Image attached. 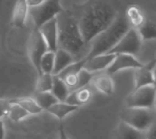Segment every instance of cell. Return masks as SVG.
<instances>
[{"label": "cell", "instance_id": "cell-1", "mask_svg": "<svg viewBox=\"0 0 156 139\" xmlns=\"http://www.w3.org/2000/svg\"><path fill=\"white\" fill-rule=\"evenodd\" d=\"M118 16L112 4L105 1L96 2L84 12L78 23L87 47L95 37L114 23Z\"/></svg>", "mask_w": 156, "mask_h": 139}, {"label": "cell", "instance_id": "cell-2", "mask_svg": "<svg viewBox=\"0 0 156 139\" xmlns=\"http://www.w3.org/2000/svg\"><path fill=\"white\" fill-rule=\"evenodd\" d=\"M131 27L125 16H118L114 23L106 30L101 32L90 43L89 50L84 58L90 59L97 55L109 53L110 50L121 41V39L126 34V32Z\"/></svg>", "mask_w": 156, "mask_h": 139}, {"label": "cell", "instance_id": "cell-3", "mask_svg": "<svg viewBox=\"0 0 156 139\" xmlns=\"http://www.w3.org/2000/svg\"><path fill=\"white\" fill-rule=\"evenodd\" d=\"M58 20V48L67 50L75 57L80 55L85 48H89L85 44L83 36L80 31L79 23L75 19L65 16Z\"/></svg>", "mask_w": 156, "mask_h": 139}, {"label": "cell", "instance_id": "cell-4", "mask_svg": "<svg viewBox=\"0 0 156 139\" xmlns=\"http://www.w3.org/2000/svg\"><path fill=\"white\" fill-rule=\"evenodd\" d=\"M155 112L153 109L125 107L120 113V120L142 132H147L156 120Z\"/></svg>", "mask_w": 156, "mask_h": 139}, {"label": "cell", "instance_id": "cell-5", "mask_svg": "<svg viewBox=\"0 0 156 139\" xmlns=\"http://www.w3.org/2000/svg\"><path fill=\"white\" fill-rule=\"evenodd\" d=\"M156 103V86H148L134 88L127 96L125 105L128 108H144L155 110Z\"/></svg>", "mask_w": 156, "mask_h": 139}, {"label": "cell", "instance_id": "cell-6", "mask_svg": "<svg viewBox=\"0 0 156 139\" xmlns=\"http://www.w3.org/2000/svg\"><path fill=\"white\" fill-rule=\"evenodd\" d=\"M62 12L60 0H47L40 6L29 9V16L34 23V28L39 29L50 20L58 17Z\"/></svg>", "mask_w": 156, "mask_h": 139}, {"label": "cell", "instance_id": "cell-7", "mask_svg": "<svg viewBox=\"0 0 156 139\" xmlns=\"http://www.w3.org/2000/svg\"><path fill=\"white\" fill-rule=\"evenodd\" d=\"M47 51H49V49L44 37L42 36L39 29L34 28L28 37L27 53L32 65L37 70V75H41V60Z\"/></svg>", "mask_w": 156, "mask_h": 139}, {"label": "cell", "instance_id": "cell-8", "mask_svg": "<svg viewBox=\"0 0 156 139\" xmlns=\"http://www.w3.org/2000/svg\"><path fill=\"white\" fill-rule=\"evenodd\" d=\"M142 37L138 33L137 29L130 28L126 34L121 39V41L110 50V54H130L136 55L140 52L143 48Z\"/></svg>", "mask_w": 156, "mask_h": 139}, {"label": "cell", "instance_id": "cell-9", "mask_svg": "<svg viewBox=\"0 0 156 139\" xmlns=\"http://www.w3.org/2000/svg\"><path fill=\"white\" fill-rule=\"evenodd\" d=\"M146 64L143 62L140 59L135 56V55L130 54H117L114 62L107 69L106 73L110 76L117 74L121 71L125 70H135L140 68L145 67Z\"/></svg>", "mask_w": 156, "mask_h": 139}, {"label": "cell", "instance_id": "cell-10", "mask_svg": "<svg viewBox=\"0 0 156 139\" xmlns=\"http://www.w3.org/2000/svg\"><path fill=\"white\" fill-rule=\"evenodd\" d=\"M42 36L44 37L49 51L56 52L58 50V20L57 18L50 20L39 28Z\"/></svg>", "mask_w": 156, "mask_h": 139}, {"label": "cell", "instance_id": "cell-11", "mask_svg": "<svg viewBox=\"0 0 156 139\" xmlns=\"http://www.w3.org/2000/svg\"><path fill=\"white\" fill-rule=\"evenodd\" d=\"M115 58V54H110V53L97 55L95 57L87 59L84 69L87 70L90 73H93V74L101 73L104 72V71L106 72L108 68L114 62Z\"/></svg>", "mask_w": 156, "mask_h": 139}, {"label": "cell", "instance_id": "cell-12", "mask_svg": "<svg viewBox=\"0 0 156 139\" xmlns=\"http://www.w3.org/2000/svg\"><path fill=\"white\" fill-rule=\"evenodd\" d=\"M90 83L95 89H97L98 92H100L103 95L112 96L115 90L114 80H112V76L107 74L106 72L94 74V77H93Z\"/></svg>", "mask_w": 156, "mask_h": 139}, {"label": "cell", "instance_id": "cell-13", "mask_svg": "<svg viewBox=\"0 0 156 139\" xmlns=\"http://www.w3.org/2000/svg\"><path fill=\"white\" fill-rule=\"evenodd\" d=\"M156 61L152 65L146 64L145 67L140 69L133 70V83L134 88H140L148 86V85H154V78H153V67Z\"/></svg>", "mask_w": 156, "mask_h": 139}, {"label": "cell", "instance_id": "cell-14", "mask_svg": "<svg viewBox=\"0 0 156 139\" xmlns=\"http://www.w3.org/2000/svg\"><path fill=\"white\" fill-rule=\"evenodd\" d=\"M29 15V6L26 0H17L14 6L11 23L14 27L22 28L26 23L27 17Z\"/></svg>", "mask_w": 156, "mask_h": 139}, {"label": "cell", "instance_id": "cell-15", "mask_svg": "<svg viewBox=\"0 0 156 139\" xmlns=\"http://www.w3.org/2000/svg\"><path fill=\"white\" fill-rule=\"evenodd\" d=\"M115 139H147V136L146 132H142L120 120L115 129Z\"/></svg>", "mask_w": 156, "mask_h": 139}, {"label": "cell", "instance_id": "cell-16", "mask_svg": "<svg viewBox=\"0 0 156 139\" xmlns=\"http://www.w3.org/2000/svg\"><path fill=\"white\" fill-rule=\"evenodd\" d=\"M92 97H93L92 90L90 89L89 86H85V87L79 88V89L72 90V92H70L66 102L71 105L81 107V106L87 105V103L92 100Z\"/></svg>", "mask_w": 156, "mask_h": 139}, {"label": "cell", "instance_id": "cell-17", "mask_svg": "<svg viewBox=\"0 0 156 139\" xmlns=\"http://www.w3.org/2000/svg\"><path fill=\"white\" fill-rule=\"evenodd\" d=\"M77 59H75V56L73 54L68 52L67 50L58 48V50L55 52V65L53 75H58L59 73H62L66 68H68Z\"/></svg>", "mask_w": 156, "mask_h": 139}, {"label": "cell", "instance_id": "cell-18", "mask_svg": "<svg viewBox=\"0 0 156 139\" xmlns=\"http://www.w3.org/2000/svg\"><path fill=\"white\" fill-rule=\"evenodd\" d=\"M125 18L129 23L130 27L131 28H135V29H138L143 24L144 22L146 21V16L144 14V12L142 11L140 6L137 5H129L126 9V12H125Z\"/></svg>", "mask_w": 156, "mask_h": 139}, {"label": "cell", "instance_id": "cell-19", "mask_svg": "<svg viewBox=\"0 0 156 139\" xmlns=\"http://www.w3.org/2000/svg\"><path fill=\"white\" fill-rule=\"evenodd\" d=\"M78 109H79L78 106L71 105L67 102H57L56 104L51 106V107H50L49 109H47L46 111L51 113L52 115L55 116L56 118H58L59 120H62L69 114L75 112V111H77Z\"/></svg>", "mask_w": 156, "mask_h": 139}, {"label": "cell", "instance_id": "cell-20", "mask_svg": "<svg viewBox=\"0 0 156 139\" xmlns=\"http://www.w3.org/2000/svg\"><path fill=\"white\" fill-rule=\"evenodd\" d=\"M143 42L156 41V19L147 18L144 24L137 29Z\"/></svg>", "mask_w": 156, "mask_h": 139}, {"label": "cell", "instance_id": "cell-21", "mask_svg": "<svg viewBox=\"0 0 156 139\" xmlns=\"http://www.w3.org/2000/svg\"><path fill=\"white\" fill-rule=\"evenodd\" d=\"M11 103H15L18 104L24 108L30 115H37L40 114L42 112L43 109L42 107L37 103V101L34 100V98H29V97H22V98H15V99H9Z\"/></svg>", "mask_w": 156, "mask_h": 139}, {"label": "cell", "instance_id": "cell-22", "mask_svg": "<svg viewBox=\"0 0 156 139\" xmlns=\"http://www.w3.org/2000/svg\"><path fill=\"white\" fill-rule=\"evenodd\" d=\"M51 92L59 102H66L71 90L62 78H59L57 75H53V87H52Z\"/></svg>", "mask_w": 156, "mask_h": 139}, {"label": "cell", "instance_id": "cell-23", "mask_svg": "<svg viewBox=\"0 0 156 139\" xmlns=\"http://www.w3.org/2000/svg\"><path fill=\"white\" fill-rule=\"evenodd\" d=\"M34 100L37 101V103L42 107L43 110L49 109L51 106L56 104L57 102H59L55 96L51 92H36V95L34 96Z\"/></svg>", "mask_w": 156, "mask_h": 139}, {"label": "cell", "instance_id": "cell-24", "mask_svg": "<svg viewBox=\"0 0 156 139\" xmlns=\"http://www.w3.org/2000/svg\"><path fill=\"white\" fill-rule=\"evenodd\" d=\"M53 87V75L41 74L39 75L36 84V92H48Z\"/></svg>", "mask_w": 156, "mask_h": 139}, {"label": "cell", "instance_id": "cell-25", "mask_svg": "<svg viewBox=\"0 0 156 139\" xmlns=\"http://www.w3.org/2000/svg\"><path fill=\"white\" fill-rule=\"evenodd\" d=\"M55 65V52L47 51L41 60V74L53 75Z\"/></svg>", "mask_w": 156, "mask_h": 139}, {"label": "cell", "instance_id": "cell-26", "mask_svg": "<svg viewBox=\"0 0 156 139\" xmlns=\"http://www.w3.org/2000/svg\"><path fill=\"white\" fill-rule=\"evenodd\" d=\"M28 116H30V114L22 107V106L15 104V103H12L11 111H9V118L12 122L20 123V122H22V120H26Z\"/></svg>", "mask_w": 156, "mask_h": 139}, {"label": "cell", "instance_id": "cell-27", "mask_svg": "<svg viewBox=\"0 0 156 139\" xmlns=\"http://www.w3.org/2000/svg\"><path fill=\"white\" fill-rule=\"evenodd\" d=\"M93 77H94V74H93V73L89 72V71L85 70V69H82L80 71L79 76H78V84L75 89H79V88L89 86V84L92 82Z\"/></svg>", "mask_w": 156, "mask_h": 139}, {"label": "cell", "instance_id": "cell-28", "mask_svg": "<svg viewBox=\"0 0 156 139\" xmlns=\"http://www.w3.org/2000/svg\"><path fill=\"white\" fill-rule=\"evenodd\" d=\"M12 103L9 99H0V120L9 117Z\"/></svg>", "mask_w": 156, "mask_h": 139}, {"label": "cell", "instance_id": "cell-29", "mask_svg": "<svg viewBox=\"0 0 156 139\" xmlns=\"http://www.w3.org/2000/svg\"><path fill=\"white\" fill-rule=\"evenodd\" d=\"M146 136H147V139H156V120L146 132Z\"/></svg>", "mask_w": 156, "mask_h": 139}, {"label": "cell", "instance_id": "cell-30", "mask_svg": "<svg viewBox=\"0 0 156 139\" xmlns=\"http://www.w3.org/2000/svg\"><path fill=\"white\" fill-rule=\"evenodd\" d=\"M47 0H26L27 4H28L29 9L31 7H37V6H40L41 4H43L44 2H46Z\"/></svg>", "mask_w": 156, "mask_h": 139}, {"label": "cell", "instance_id": "cell-31", "mask_svg": "<svg viewBox=\"0 0 156 139\" xmlns=\"http://www.w3.org/2000/svg\"><path fill=\"white\" fill-rule=\"evenodd\" d=\"M58 139H69L66 134V131H65L64 129V126H62V123L59 126V134H58Z\"/></svg>", "mask_w": 156, "mask_h": 139}, {"label": "cell", "instance_id": "cell-32", "mask_svg": "<svg viewBox=\"0 0 156 139\" xmlns=\"http://www.w3.org/2000/svg\"><path fill=\"white\" fill-rule=\"evenodd\" d=\"M5 138V129H4V123L2 120H0V139Z\"/></svg>", "mask_w": 156, "mask_h": 139}, {"label": "cell", "instance_id": "cell-33", "mask_svg": "<svg viewBox=\"0 0 156 139\" xmlns=\"http://www.w3.org/2000/svg\"><path fill=\"white\" fill-rule=\"evenodd\" d=\"M153 78H154V85L156 86V64L153 67Z\"/></svg>", "mask_w": 156, "mask_h": 139}, {"label": "cell", "instance_id": "cell-34", "mask_svg": "<svg viewBox=\"0 0 156 139\" xmlns=\"http://www.w3.org/2000/svg\"><path fill=\"white\" fill-rule=\"evenodd\" d=\"M155 111H156V103H155Z\"/></svg>", "mask_w": 156, "mask_h": 139}]
</instances>
